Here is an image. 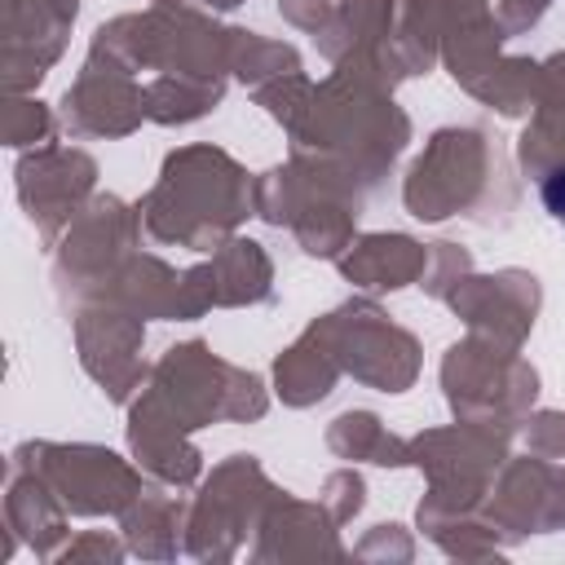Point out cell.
Instances as JSON below:
<instances>
[{
    "label": "cell",
    "instance_id": "6da1fadb",
    "mask_svg": "<svg viewBox=\"0 0 565 565\" xmlns=\"http://www.w3.org/2000/svg\"><path fill=\"white\" fill-rule=\"evenodd\" d=\"M543 203H547V212H552V216H561V221H565V168H556V172L543 181Z\"/></svg>",
    "mask_w": 565,
    "mask_h": 565
}]
</instances>
